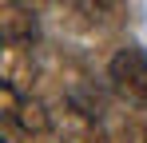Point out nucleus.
I'll return each mask as SVG.
<instances>
[{
  "label": "nucleus",
  "mask_w": 147,
  "mask_h": 143,
  "mask_svg": "<svg viewBox=\"0 0 147 143\" xmlns=\"http://www.w3.org/2000/svg\"><path fill=\"white\" fill-rule=\"evenodd\" d=\"M107 80H111V88H115L123 99L147 107V56L139 52V48L115 52L111 64H107Z\"/></svg>",
  "instance_id": "f257e3e1"
},
{
  "label": "nucleus",
  "mask_w": 147,
  "mask_h": 143,
  "mask_svg": "<svg viewBox=\"0 0 147 143\" xmlns=\"http://www.w3.org/2000/svg\"><path fill=\"white\" fill-rule=\"evenodd\" d=\"M52 131L60 143H107L103 131L96 127V115L76 103H64L60 111H52Z\"/></svg>",
  "instance_id": "f03ea898"
},
{
  "label": "nucleus",
  "mask_w": 147,
  "mask_h": 143,
  "mask_svg": "<svg viewBox=\"0 0 147 143\" xmlns=\"http://www.w3.org/2000/svg\"><path fill=\"white\" fill-rule=\"evenodd\" d=\"M0 36H4V44H36V36H40L36 8L24 0H4L0 4Z\"/></svg>",
  "instance_id": "7ed1b4c3"
},
{
  "label": "nucleus",
  "mask_w": 147,
  "mask_h": 143,
  "mask_svg": "<svg viewBox=\"0 0 147 143\" xmlns=\"http://www.w3.org/2000/svg\"><path fill=\"white\" fill-rule=\"evenodd\" d=\"M0 80L16 84V88H32V80H36V60H32V48L28 44H8L0 52Z\"/></svg>",
  "instance_id": "20e7f679"
},
{
  "label": "nucleus",
  "mask_w": 147,
  "mask_h": 143,
  "mask_svg": "<svg viewBox=\"0 0 147 143\" xmlns=\"http://www.w3.org/2000/svg\"><path fill=\"white\" fill-rule=\"evenodd\" d=\"M12 127H20L24 135H44V131H52V111H48V103H40V99L28 95L24 103H20V111H16V119H12Z\"/></svg>",
  "instance_id": "39448f33"
},
{
  "label": "nucleus",
  "mask_w": 147,
  "mask_h": 143,
  "mask_svg": "<svg viewBox=\"0 0 147 143\" xmlns=\"http://www.w3.org/2000/svg\"><path fill=\"white\" fill-rule=\"evenodd\" d=\"M92 24H119V0H72Z\"/></svg>",
  "instance_id": "423d86ee"
},
{
  "label": "nucleus",
  "mask_w": 147,
  "mask_h": 143,
  "mask_svg": "<svg viewBox=\"0 0 147 143\" xmlns=\"http://www.w3.org/2000/svg\"><path fill=\"white\" fill-rule=\"evenodd\" d=\"M24 4H32V8H40V4H44V0H24Z\"/></svg>",
  "instance_id": "0eeeda50"
},
{
  "label": "nucleus",
  "mask_w": 147,
  "mask_h": 143,
  "mask_svg": "<svg viewBox=\"0 0 147 143\" xmlns=\"http://www.w3.org/2000/svg\"><path fill=\"white\" fill-rule=\"evenodd\" d=\"M143 143H147V131H143Z\"/></svg>",
  "instance_id": "6e6552de"
}]
</instances>
